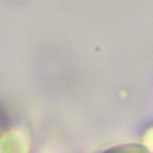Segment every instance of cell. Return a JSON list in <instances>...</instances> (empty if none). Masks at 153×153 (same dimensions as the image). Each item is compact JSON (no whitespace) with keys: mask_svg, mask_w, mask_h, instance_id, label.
<instances>
[{"mask_svg":"<svg viewBox=\"0 0 153 153\" xmlns=\"http://www.w3.org/2000/svg\"><path fill=\"white\" fill-rule=\"evenodd\" d=\"M31 137L22 127H11L0 135V153H30Z\"/></svg>","mask_w":153,"mask_h":153,"instance_id":"1","label":"cell"},{"mask_svg":"<svg viewBox=\"0 0 153 153\" xmlns=\"http://www.w3.org/2000/svg\"><path fill=\"white\" fill-rule=\"evenodd\" d=\"M103 153H149V151L142 145H123L113 147Z\"/></svg>","mask_w":153,"mask_h":153,"instance_id":"2","label":"cell"}]
</instances>
